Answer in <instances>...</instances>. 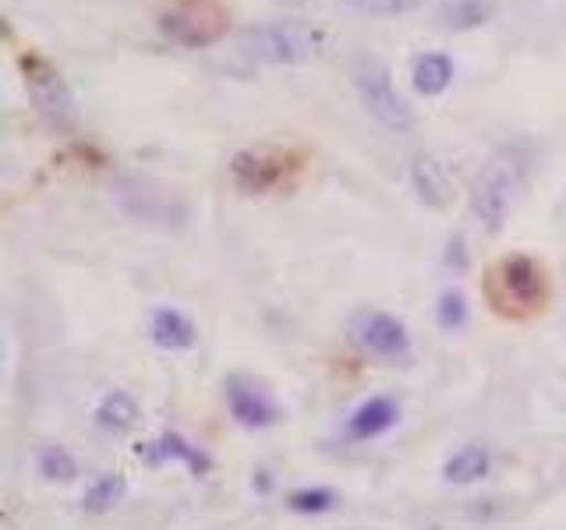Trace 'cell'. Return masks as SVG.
Wrapping results in <instances>:
<instances>
[{
  "label": "cell",
  "instance_id": "obj_1",
  "mask_svg": "<svg viewBox=\"0 0 566 530\" xmlns=\"http://www.w3.org/2000/svg\"><path fill=\"white\" fill-rule=\"evenodd\" d=\"M527 177V152L521 145H499L492 156L481 163L471 184V213L486 230H503L521 198Z\"/></svg>",
  "mask_w": 566,
  "mask_h": 530
},
{
  "label": "cell",
  "instance_id": "obj_2",
  "mask_svg": "<svg viewBox=\"0 0 566 530\" xmlns=\"http://www.w3.org/2000/svg\"><path fill=\"white\" fill-rule=\"evenodd\" d=\"M486 301L507 318H535L548 304V272L531 255H503L486 272Z\"/></svg>",
  "mask_w": 566,
  "mask_h": 530
},
{
  "label": "cell",
  "instance_id": "obj_3",
  "mask_svg": "<svg viewBox=\"0 0 566 530\" xmlns=\"http://www.w3.org/2000/svg\"><path fill=\"white\" fill-rule=\"evenodd\" d=\"M326 46V32L312 22H265L241 32V54L255 64H305L319 57Z\"/></svg>",
  "mask_w": 566,
  "mask_h": 530
},
{
  "label": "cell",
  "instance_id": "obj_4",
  "mask_svg": "<svg viewBox=\"0 0 566 530\" xmlns=\"http://www.w3.org/2000/svg\"><path fill=\"white\" fill-rule=\"evenodd\" d=\"M113 198L135 224L160 230H177L188 224V202L153 177H118Z\"/></svg>",
  "mask_w": 566,
  "mask_h": 530
},
{
  "label": "cell",
  "instance_id": "obj_5",
  "mask_svg": "<svg viewBox=\"0 0 566 530\" xmlns=\"http://www.w3.org/2000/svg\"><path fill=\"white\" fill-rule=\"evenodd\" d=\"M355 85H358V96L382 128H390L396 134H404L414 128V110L407 107V99L396 93L390 67L382 64L379 57L364 54L355 61Z\"/></svg>",
  "mask_w": 566,
  "mask_h": 530
},
{
  "label": "cell",
  "instance_id": "obj_6",
  "mask_svg": "<svg viewBox=\"0 0 566 530\" xmlns=\"http://www.w3.org/2000/svg\"><path fill=\"white\" fill-rule=\"evenodd\" d=\"M302 160L305 156L294 149H244L230 160V177H235L244 195H270L287 181H294V174L302 170Z\"/></svg>",
  "mask_w": 566,
  "mask_h": 530
},
{
  "label": "cell",
  "instance_id": "obj_7",
  "mask_svg": "<svg viewBox=\"0 0 566 530\" xmlns=\"http://www.w3.org/2000/svg\"><path fill=\"white\" fill-rule=\"evenodd\" d=\"M227 11L216 4V0H188L174 11L160 14V32L174 46H185V50H203L213 46L227 36Z\"/></svg>",
  "mask_w": 566,
  "mask_h": 530
},
{
  "label": "cell",
  "instance_id": "obj_8",
  "mask_svg": "<svg viewBox=\"0 0 566 530\" xmlns=\"http://www.w3.org/2000/svg\"><path fill=\"white\" fill-rule=\"evenodd\" d=\"M19 67L25 75V89L36 102L40 117L50 128H72L75 125V96L68 89V82L61 78V72L40 54H22Z\"/></svg>",
  "mask_w": 566,
  "mask_h": 530
},
{
  "label": "cell",
  "instance_id": "obj_9",
  "mask_svg": "<svg viewBox=\"0 0 566 530\" xmlns=\"http://www.w3.org/2000/svg\"><path fill=\"white\" fill-rule=\"evenodd\" d=\"M351 336L364 354L382 357V361H401L411 354V333L404 322L390 312H375V307H364L355 315Z\"/></svg>",
  "mask_w": 566,
  "mask_h": 530
},
{
  "label": "cell",
  "instance_id": "obj_10",
  "mask_svg": "<svg viewBox=\"0 0 566 530\" xmlns=\"http://www.w3.org/2000/svg\"><path fill=\"white\" fill-rule=\"evenodd\" d=\"M227 410L241 429H273L280 421V403L270 397V389H262L248 375H230L227 379Z\"/></svg>",
  "mask_w": 566,
  "mask_h": 530
},
{
  "label": "cell",
  "instance_id": "obj_11",
  "mask_svg": "<svg viewBox=\"0 0 566 530\" xmlns=\"http://www.w3.org/2000/svg\"><path fill=\"white\" fill-rule=\"evenodd\" d=\"M149 339L166 354H181L198 344V329L181 307L160 304L153 307V315H149Z\"/></svg>",
  "mask_w": 566,
  "mask_h": 530
},
{
  "label": "cell",
  "instance_id": "obj_12",
  "mask_svg": "<svg viewBox=\"0 0 566 530\" xmlns=\"http://www.w3.org/2000/svg\"><path fill=\"white\" fill-rule=\"evenodd\" d=\"M396 421H401V407H396L393 397H369L347 418V435L355 442H372L379 435H387Z\"/></svg>",
  "mask_w": 566,
  "mask_h": 530
},
{
  "label": "cell",
  "instance_id": "obj_13",
  "mask_svg": "<svg viewBox=\"0 0 566 530\" xmlns=\"http://www.w3.org/2000/svg\"><path fill=\"white\" fill-rule=\"evenodd\" d=\"M411 184L414 192H418V198L432 205V209H443V205H449V198H454L443 163L436 156H428V152H418V156L411 160Z\"/></svg>",
  "mask_w": 566,
  "mask_h": 530
},
{
  "label": "cell",
  "instance_id": "obj_14",
  "mask_svg": "<svg viewBox=\"0 0 566 530\" xmlns=\"http://www.w3.org/2000/svg\"><path fill=\"white\" fill-rule=\"evenodd\" d=\"M492 470V453L481 442H468L457 453L446 456L443 464V482L446 485H478L481 477H489Z\"/></svg>",
  "mask_w": 566,
  "mask_h": 530
},
{
  "label": "cell",
  "instance_id": "obj_15",
  "mask_svg": "<svg viewBox=\"0 0 566 530\" xmlns=\"http://www.w3.org/2000/svg\"><path fill=\"white\" fill-rule=\"evenodd\" d=\"M139 403L128 389H110L96 403V424L110 435H124L139 424Z\"/></svg>",
  "mask_w": 566,
  "mask_h": 530
},
{
  "label": "cell",
  "instance_id": "obj_16",
  "mask_svg": "<svg viewBox=\"0 0 566 530\" xmlns=\"http://www.w3.org/2000/svg\"><path fill=\"white\" fill-rule=\"evenodd\" d=\"M149 456H153L156 464H185L192 474H206L213 467V459L177 432H163L153 446H149Z\"/></svg>",
  "mask_w": 566,
  "mask_h": 530
},
{
  "label": "cell",
  "instance_id": "obj_17",
  "mask_svg": "<svg viewBox=\"0 0 566 530\" xmlns=\"http://www.w3.org/2000/svg\"><path fill=\"white\" fill-rule=\"evenodd\" d=\"M411 82L418 96H443L449 89V82H454V61L446 54H422L411 67Z\"/></svg>",
  "mask_w": 566,
  "mask_h": 530
},
{
  "label": "cell",
  "instance_id": "obj_18",
  "mask_svg": "<svg viewBox=\"0 0 566 530\" xmlns=\"http://www.w3.org/2000/svg\"><path fill=\"white\" fill-rule=\"evenodd\" d=\"M124 495H128V477L118 470H107L86 488V495H81V509L86 512H110L124 499Z\"/></svg>",
  "mask_w": 566,
  "mask_h": 530
},
{
  "label": "cell",
  "instance_id": "obj_19",
  "mask_svg": "<svg viewBox=\"0 0 566 530\" xmlns=\"http://www.w3.org/2000/svg\"><path fill=\"white\" fill-rule=\"evenodd\" d=\"M36 467H40V474L46 477V482L68 485L78 477V459L72 456L68 446H61V442H46V446L36 453Z\"/></svg>",
  "mask_w": 566,
  "mask_h": 530
},
{
  "label": "cell",
  "instance_id": "obj_20",
  "mask_svg": "<svg viewBox=\"0 0 566 530\" xmlns=\"http://www.w3.org/2000/svg\"><path fill=\"white\" fill-rule=\"evenodd\" d=\"M337 502H340V495L333 488H319V485L297 488V491H291V499H287V506L294 512H302V517H319V512H329Z\"/></svg>",
  "mask_w": 566,
  "mask_h": 530
},
{
  "label": "cell",
  "instance_id": "obj_21",
  "mask_svg": "<svg viewBox=\"0 0 566 530\" xmlns=\"http://www.w3.org/2000/svg\"><path fill=\"white\" fill-rule=\"evenodd\" d=\"M468 315H471V307H468V298L460 294V290H443L439 301H436V322L446 329V333H457L468 326Z\"/></svg>",
  "mask_w": 566,
  "mask_h": 530
},
{
  "label": "cell",
  "instance_id": "obj_22",
  "mask_svg": "<svg viewBox=\"0 0 566 530\" xmlns=\"http://www.w3.org/2000/svg\"><path fill=\"white\" fill-rule=\"evenodd\" d=\"M489 19V4L486 0H449L443 8V22L446 29H475Z\"/></svg>",
  "mask_w": 566,
  "mask_h": 530
},
{
  "label": "cell",
  "instance_id": "obj_23",
  "mask_svg": "<svg viewBox=\"0 0 566 530\" xmlns=\"http://www.w3.org/2000/svg\"><path fill=\"white\" fill-rule=\"evenodd\" d=\"M347 8H355L372 19H393V14H407L422 4V0H344Z\"/></svg>",
  "mask_w": 566,
  "mask_h": 530
}]
</instances>
